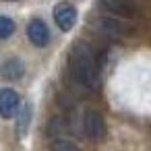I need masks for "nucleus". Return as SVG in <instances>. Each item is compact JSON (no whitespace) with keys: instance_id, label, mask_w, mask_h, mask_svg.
I'll use <instances>...</instances> for the list:
<instances>
[{"instance_id":"1","label":"nucleus","mask_w":151,"mask_h":151,"mask_svg":"<svg viewBox=\"0 0 151 151\" xmlns=\"http://www.w3.org/2000/svg\"><path fill=\"white\" fill-rule=\"evenodd\" d=\"M70 70L75 75V79L85 85L87 89L95 91L99 87V70H97V62L93 52L89 50V46L85 44H77L70 52Z\"/></svg>"},{"instance_id":"2","label":"nucleus","mask_w":151,"mask_h":151,"mask_svg":"<svg viewBox=\"0 0 151 151\" xmlns=\"http://www.w3.org/2000/svg\"><path fill=\"white\" fill-rule=\"evenodd\" d=\"M54 21L62 31H70L77 23V9L70 2H60L54 6Z\"/></svg>"},{"instance_id":"3","label":"nucleus","mask_w":151,"mask_h":151,"mask_svg":"<svg viewBox=\"0 0 151 151\" xmlns=\"http://www.w3.org/2000/svg\"><path fill=\"white\" fill-rule=\"evenodd\" d=\"M85 132L93 141H101L106 137V120H104V116L99 112L89 110L85 114Z\"/></svg>"},{"instance_id":"4","label":"nucleus","mask_w":151,"mask_h":151,"mask_svg":"<svg viewBox=\"0 0 151 151\" xmlns=\"http://www.w3.org/2000/svg\"><path fill=\"white\" fill-rule=\"evenodd\" d=\"M27 37H29V42L33 46L44 48L50 42V29H48V25L42 19H31L29 25H27Z\"/></svg>"},{"instance_id":"5","label":"nucleus","mask_w":151,"mask_h":151,"mask_svg":"<svg viewBox=\"0 0 151 151\" xmlns=\"http://www.w3.org/2000/svg\"><path fill=\"white\" fill-rule=\"evenodd\" d=\"M99 6L116 17H132L137 15V4L130 0H101Z\"/></svg>"},{"instance_id":"6","label":"nucleus","mask_w":151,"mask_h":151,"mask_svg":"<svg viewBox=\"0 0 151 151\" xmlns=\"http://www.w3.org/2000/svg\"><path fill=\"white\" fill-rule=\"evenodd\" d=\"M19 108V93L15 89L4 87L0 91V112H2V118H13L17 114Z\"/></svg>"},{"instance_id":"7","label":"nucleus","mask_w":151,"mask_h":151,"mask_svg":"<svg viewBox=\"0 0 151 151\" xmlns=\"http://www.w3.org/2000/svg\"><path fill=\"white\" fill-rule=\"evenodd\" d=\"M23 73H25V68H23V62L19 58H6L4 60L2 75L6 79H19V77H23Z\"/></svg>"},{"instance_id":"8","label":"nucleus","mask_w":151,"mask_h":151,"mask_svg":"<svg viewBox=\"0 0 151 151\" xmlns=\"http://www.w3.org/2000/svg\"><path fill=\"white\" fill-rule=\"evenodd\" d=\"M29 120H31V104H27L21 110V114H17V130L21 137H25V132L29 128Z\"/></svg>"},{"instance_id":"9","label":"nucleus","mask_w":151,"mask_h":151,"mask_svg":"<svg viewBox=\"0 0 151 151\" xmlns=\"http://www.w3.org/2000/svg\"><path fill=\"white\" fill-rule=\"evenodd\" d=\"M15 29H17L15 21H11L9 17H0V37L2 40H9L15 33Z\"/></svg>"},{"instance_id":"10","label":"nucleus","mask_w":151,"mask_h":151,"mask_svg":"<svg viewBox=\"0 0 151 151\" xmlns=\"http://www.w3.org/2000/svg\"><path fill=\"white\" fill-rule=\"evenodd\" d=\"M99 25H101L108 33H124V31L128 29L126 25H122L120 21H114V19H104Z\"/></svg>"},{"instance_id":"11","label":"nucleus","mask_w":151,"mask_h":151,"mask_svg":"<svg viewBox=\"0 0 151 151\" xmlns=\"http://www.w3.org/2000/svg\"><path fill=\"white\" fill-rule=\"evenodd\" d=\"M54 151H79V149H77L73 143H66V141H56Z\"/></svg>"}]
</instances>
